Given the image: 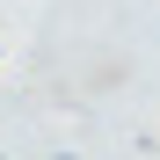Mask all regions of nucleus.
Returning <instances> with one entry per match:
<instances>
[{"label": "nucleus", "instance_id": "nucleus-1", "mask_svg": "<svg viewBox=\"0 0 160 160\" xmlns=\"http://www.w3.org/2000/svg\"><path fill=\"white\" fill-rule=\"evenodd\" d=\"M51 160H73V153H51Z\"/></svg>", "mask_w": 160, "mask_h": 160}]
</instances>
